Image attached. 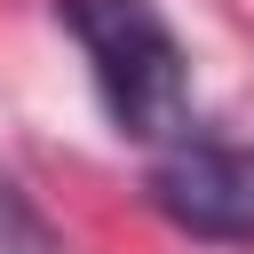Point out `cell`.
I'll list each match as a JSON object with an SVG mask.
<instances>
[{
  "instance_id": "1",
  "label": "cell",
  "mask_w": 254,
  "mask_h": 254,
  "mask_svg": "<svg viewBox=\"0 0 254 254\" xmlns=\"http://www.w3.org/2000/svg\"><path fill=\"white\" fill-rule=\"evenodd\" d=\"M56 24L79 40L103 119L127 143H183L190 135V56L151 0H56Z\"/></svg>"
},
{
  "instance_id": "3",
  "label": "cell",
  "mask_w": 254,
  "mask_h": 254,
  "mask_svg": "<svg viewBox=\"0 0 254 254\" xmlns=\"http://www.w3.org/2000/svg\"><path fill=\"white\" fill-rule=\"evenodd\" d=\"M0 254H64V246H56V230L32 214V198H24L8 175H0Z\"/></svg>"
},
{
  "instance_id": "2",
  "label": "cell",
  "mask_w": 254,
  "mask_h": 254,
  "mask_svg": "<svg viewBox=\"0 0 254 254\" xmlns=\"http://www.w3.org/2000/svg\"><path fill=\"white\" fill-rule=\"evenodd\" d=\"M151 206L206 246H254V143H167L151 159Z\"/></svg>"
}]
</instances>
